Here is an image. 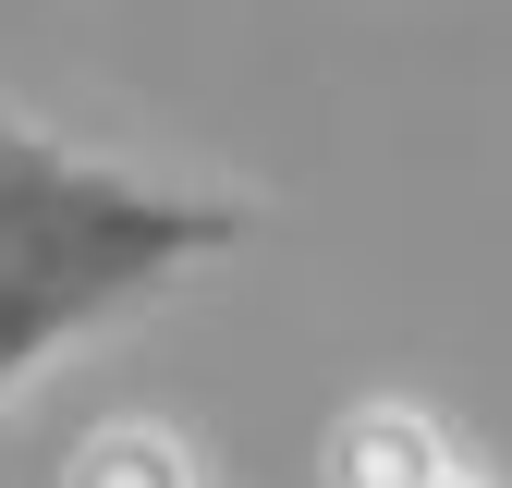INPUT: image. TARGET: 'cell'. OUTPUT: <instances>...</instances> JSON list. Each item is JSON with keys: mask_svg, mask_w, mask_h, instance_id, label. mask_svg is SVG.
I'll use <instances>...</instances> for the list:
<instances>
[{"mask_svg": "<svg viewBox=\"0 0 512 488\" xmlns=\"http://www.w3.org/2000/svg\"><path fill=\"white\" fill-rule=\"evenodd\" d=\"M232 232H244V208L183 196V183H135V171L37 135L0 98V391L37 354L86 342L98 318L183 281L196 257H220Z\"/></svg>", "mask_w": 512, "mask_h": 488, "instance_id": "6da1fadb", "label": "cell"}, {"mask_svg": "<svg viewBox=\"0 0 512 488\" xmlns=\"http://www.w3.org/2000/svg\"><path fill=\"white\" fill-rule=\"evenodd\" d=\"M439 476H452V452L403 403H366V415L330 427V488H439Z\"/></svg>", "mask_w": 512, "mask_h": 488, "instance_id": "7a4b0ae2", "label": "cell"}, {"mask_svg": "<svg viewBox=\"0 0 512 488\" xmlns=\"http://www.w3.org/2000/svg\"><path fill=\"white\" fill-rule=\"evenodd\" d=\"M61 488H196V464H183L171 427H98Z\"/></svg>", "mask_w": 512, "mask_h": 488, "instance_id": "3957f363", "label": "cell"}, {"mask_svg": "<svg viewBox=\"0 0 512 488\" xmlns=\"http://www.w3.org/2000/svg\"><path fill=\"white\" fill-rule=\"evenodd\" d=\"M439 488H464V476H439Z\"/></svg>", "mask_w": 512, "mask_h": 488, "instance_id": "277c9868", "label": "cell"}]
</instances>
